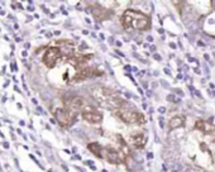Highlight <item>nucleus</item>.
I'll return each instance as SVG.
<instances>
[{
  "mask_svg": "<svg viewBox=\"0 0 215 172\" xmlns=\"http://www.w3.org/2000/svg\"><path fill=\"white\" fill-rule=\"evenodd\" d=\"M125 99H123L119 94L116 95H113L110 98H108L105 101L100 103L99 105L101 108H105V109H109V110H119V109H123V106L125 105Z\"/></svg>",
  "mask_w": 215,
  "mask_h": 172,
  "instance_id": "4",
  "label": "nucleus"
},
{
  "mask_svg": "<svg viewBox=\"0 0 215 172\" xmlns=\"http://www.w3.org/2000/svg\"><path fill=\"white\" fill-rule=\"evenodd\" d=\"M124 68L126 70V71H130V68H132V67H130V66H125V67H124Z\"/></svg>",
  "mask_w": 215,
  "mask_h": 172,
  "instance_id": "28",
  "label": "nucleus"
},
{
  "mask_svg": "<svg viewBox=\"0 0 215 172\" xmlns=\"http://www.w3.org/2000/svg\"><path fill=\"white\" fill-rule=\"evenodd\" d=\"M197 44H199V46H200V47H204V43H202V42H201V41H199V42H197Z\"/></svg>",
  "mask_w": 215,
  "mask_h": 172,
  "instance_id": "25",
  "label": "nucleus"
},
{
  "mask_svg": "<svg viewBox=\"0 0 215 172\" xmlns=\"http://www.w3.org/2000/svg\"><path fill=\"white\" fill-rule=\"evenodd\" d=\"M148 158H153V154L152 153H148Z\"/></svg>",
  "mask_w": 215,
  "mask_h": 172,
  "instance_id": "34",
  "label": "nucleus"
},
{
  "mask_svg": "<svg viewBox=\"0 0 215 172\" xmlns=\"http://www.w3.org/2000/svg\"><path fill=\"white\" fill-rule=\"evenodd\" d=\"M162 172H167V168H166V166H162Z\"/></svg>",
  "mask_w": 215,
  "mask_h": 172,
  "instance_id": "26",
  "label": "nucleus"
},
{
  "mask_svg": "<svg viewBox=\"0 0 215 172\" xmlns=\"http://www.w3.org/2000/svg\"><path fill=\"white\" fill-rule=\"evenodd\" d=\"M153 58H154L156 61H161V56H160V54H153Z\"/></svg>",
  "mask_w": 215,
  "mask_h": 172,
  "instance_id": "18",
  "label": "nucleus"
},
{
  "mask_svg": "<svg viewBox=\"0 0 215 172\" xmlns=\"http://www.w3.org/2000/svg\"><path fill=\"white\" fill-rule=\"evenodd\" d=\"M214 57H215V52H214Z\"/></svg>",
  "mask_w": 215,
  "mask_h": 172,
  "instance_id": "35",
  "label": "nucleus"
},
{
  "mask_svg": "<svg viewBox=\"0 0 215 172\" xmlns=\"http://www.w3.org/2000/svg\"><path fill=\"white\" fill-rule=\"evenodd\" d=\"M194 72H195V74H197V75L201 74V71H200V70L197 68V67H195V68H194Z\"/></svg>",
  "mask_w": 215,
  "mask_h": 172,
  "instance_id": "21",
  "label": "nucleus"
},
{
  "mask_svg": "<svg viewBox=\"0 0 215 172\" xmlns=\"http://www.w3.org/2000/svg\"><path fill=\"white\" fill-rule=\"evenodd\" d=\"M166 100H167V101H170V103H172V101H175V103H177V98H176V96L173 95V94H170V95H167Z\"/></svg>",
  "mask_w": 215,
  "mask_h": 172,
  "instance_id": "15",
  "label": "nucleus"
},
{
  "mask_svg": "<svg viewBox=\"0 0 215 172\" xmlns=\"http://www.w3.org/2000/svg\"><path fill=\"white\" fill-rule=\"evenodd\" d=\"M61 56H62V53H61L58 47H49L46 51L45 56H43V63H45L48 68H53Z\"/></svg>",
  "mask_w": 215,
  "mask_h": 172,
  "instance_id": "5",
  "label": "nucleus"
},
{
  "mask_svg": "<svg viewBox=\"0 0 215 172\" xmlns=\"http://www.w3.org/2000/svg\"><path fill=\"white\" fill-rule=\"evenodd\" d=\"M151 51H156V46H151Z\"/></svg>",
  "mask_w": 215,
  "mask_h": 172,
  "instance_id": "31",
  "label": "nucleus"
},
{
  "mask_svg": "<svg viewBox=\"0 0 215 172\" xmlns=\"http://www.w3.org/2000/svg\"><path fill=\"white\" fill-rule=\"evenodd\" d=\"M195 129L200 130V132H204V133H211V132H214L215 127H213V124L209 123V122L199 119V120L195 122Z\"/></svg>",
  "mask_w": 215,
  "mask_h": 172,
  "instance_id": "12",
  "label": "nucleus"
},
{
  "mask_svg": "<svg viewBox=\"0 0 215 172\" xmlns=\"http://www.w3.org/2000/svg\"><path fill=\"white\" fill-rule=\"evenodd\" d=\"M81 115H82V118H84V120H86L87 123H90V124H100L104 120L103 113L98 112V110L91 112V113H81Z\"/></svg>",
  "mask_w": 215,
  "mask_h": 172,
  "instance_id": "10",
  "label": "nucleus"
},
{
  "mask_svg": "<svg viewBox=\"0 0 215 172\" xmlns=\"http://www.w3.org/2000/svg\"><path fill=\"white\" fill-rule=\"evenodd\" d=\"M161 84H162V85H163V86L168 87V84H167V82H164V81H161Z\"/></svg>",
  "mask_w": 215,
  "mask_h": 172,
  "instance_id": "24",
  "label": "nucleus"
},
{
  "mask_svg": "<svg viewBox=\"0 0 215 172\" xmlns=\"http://www.w3.org/2000/svg\"><path fill=\"white\" fill-rule=\"evenodd\" d=\"M211 5H213V8L215 9V0H213V1H211Z\"/></svg>",
  "mask_w": 215,
  "mask_h": 172,
  "instance_id": "32",
  "label": "nucleus"
},
{
  "mask_svg": "<svg viewBox=\"0 0 215 172\" xmlns=\"http://www.w3.org/2000/svg\"><path fill=\"white\" fill-rule=\"evenodd\" d=\"M185 125V116L182 115H175L168 120V129L173 130V129H178V128L184 127Z\"/></svg>",
  "mask_w": 215,
  "mask_h": 172,
  "instance_id": "13",
  "label": "nucleus"
},
{
  "mask_svg": "<svg viewBox=\"0 0 215 172\" xmlns=\"http://www.w3.org/2000/svg\"><path fill=\"white\" fill-rule=\"evenodd\" d=\"M160 127L162 128V129H163V127H164V123H163V119H162V118H160Z\"/></svg>",
  "mask_w": 215,
  "mask_h": 172,
  "instance_id": "19",
  "label": "nucleus"
},
{
  "mask_svg": "<svg viewBox=\"0 0 215 172\" xmlns=\"http://www.w3.org/2000/svg\"><path fill=\"white\" fill-rule=\"evenodd\" d=\"M158 112H160L161 114H164V113H166V108H164V106H160V108H158Z\"/></svg>",
  "mask_w": 215,
  "mask_h": 172,
  "instance_id": "16",
  "label": "nucleus"
},
{
  "mask_svg": "<svg viewBox=\"0 0 215 172\" xmlns=\"http://www.w3.org/2000/svg\"><path fill=\"white\" fill-rule=\"evenodd\" d=\"M126 13L130 15L132 24L130 29H137V31H148L151 28V18L147 14L138 11L135 9H125Z\"/></svg>",
  "mask_w": 215,
  "mask_h": 172,
  "instance_id": "1",
  "label": "nucleus"
},
{
  "mask_svg": "<svg viewBox=\"0 0 215 172\" xmlns=\"http://www.w3.org/2000/svg\"><path fill=\"white\" fill-rule=\"evenodd\" d=\"M157 85H158L157 82H153V84H152V86H153V87H157Z\"/></svg>",
  "mask_w": 215,
  "mask_h": 172,
  "instance_id": "33",
  "label": "nucleus"
},
{
  "mask_svg": "<svg viewBox=\"0 0 215 172\" xmlns=\"http://www.w3.org/2000/svg\"><path fill=\"white\" fill-rule=\"evenodd\" d=\"M98 75H101V72H98V70L91 68V67H84V68L79 70L77 74H76L71 80H72V84H75V82H80V81L86 80V78H89V77L98 76Z\"/></svg>",
  "mask_w": 215,
  "mask_h": 172,
  "instance_id": "9",
  "label": "nucleus"
},
{
  "mask_svg": "<svg viewBox=\"0 0 215 172\" xmlns=\"http://www.w3.org/2000/svg\"><path fill=\"white\" fill-rule=\"evenodd\" d=\"M84 104H85V99L81 98V96H71V98H67L66 100H63V108L77 113H80Z\"/></svg>",
  "mask_w": 215,
  "mask_h": 172,
  "instance_id": "8",
  "label": "nucleus"
},
{
  "mask_svg": "<svg viewBox=\"0 0 215 172\" xmlns=\"http://www.w3.org/2000/svg\"><path fill=\"white\" fill-rule=\"evenodd\" d=\"M91 94H93L94 99H95L96 101L100 104L103 103V101H105L108 98H110V96L113 95H116L118 92L115 90L110 89V87H104V86H99V87H95V89H93V91H91Z\"/></svg>",
  "mask_w": 215,
  "mask_h": 172,
  "instance_id": "6",
  "label": "nucleus"
},
{
  "mask_svg": "<svg viewBox=\"0 0 215 172\" xmlns=\"http://www.w3.org/2000/svg\"><path fill=\"white\" fill-rule=\"evenodd\" d=\"M55 118L57 119L58 124L63 128H69L75 123L76 118H77L79 113L77 112H72V110H69L66 108H58V109L55 110Z\"/></svg>",
  "mask_w": 215,
  "mask_h": 172,
  "instance_id": "3",
  "label": "nucleus"
},
{
  "mask_svg": "<svg viewBox=\"0 0 215 172\" xmlns=\"http://www.w3.org/2000/svg\"><path fill=\"white\" fill-rule=\"evenodd\" d=\"M115 115L126 124H144L146 123V116L142 113L133 109H119L115 112Z\"/></svg>",
  "mask_w": 215,
  "mask_h": 172,
  "instance_id": "2",
  "label": "nucleus"
},
{
  "mask_svg": "<svg viewBox=\"0 0 215 172\" xmlns=\"http://www.w3.org/2000/svg\"><path fill=\"white\" fill-rule=\"evenodd\" d=\"M115 44L118 46V47H120V46H122V42H119V41H118V42L115 43Z\"/></svg>",
  "mask_w": 215,
  "mask_h": 172,
  "instance_id": "30",
  "label": "nucleus"
},
{
  "mask_svg": "<svg viewBox=\"0 0 215 172\" xmlns=\"http://www.w3.org/2000/svg\"><path fill=\"white\" fill-rule=\"evenodd\" d=\"M175 92H176V94H178L180 96H184V92L180 91V89H175Z\"/></svg>",
  "mask_w": 215,
  "mask_h": 172,
  "instance_id": "17",
  "label": "nucleus"
},
{
  "mask_svg": "<svg viewBox=\"0 0 215 172\" xmlns=\"http://www.w3.org/2000/svg\"><path fill=\"white\" fill-rule=\"evenodd\" d=\"M147 41H148V42H153V37L152 36H148V37H147Z\"/></svg>",
  "mask_w": 215,
  "mask_h": 172,
  "instance_id": "22",
  "label": "nucleus"
},
{
  "mask_svg": "<svg viewBox=\"0 0 215 172\" xmlns=\"http://www.w3.org/2000/svg\"><path fill=\"white\" fill-rule=\"evenodd\" d=\"M205 172H210V171H205Z\"/></svg>",
  "mask_w": 215,
  "mask_h": 172,
  "instance_id": "36",
  "label": "nucleus"
},
{
  "mask_svg": "<svg viewBox=\"0 0 215 172\" xmlns=\"http://www.w3.org/2000/svg\"><path fill=\"white\" fill-rule=\"evenodd\" d=\"M87 148H89L90 152L93 153V154H95L98 158H101V157H103V147L98 143V142L89 143V144H87Z\"/></svg>",
  "mask_w": 215,
  "mask_h": 172,
  "instance_id": "14",
  "label": "nucleus"
},
{
  "mask_svg": "<svg viewBox=\"0 0 215 172\" xmlns=\"http://www.w3.org/2000/svg\"><path fill=\"white\" fill-rule=\"evenodd\" d=\"M130 141H132V144H133L134 148H137V149H143L144 145L147 143V137L142 133H138V134H135V135H132Z\"/></svg>",
  "mask_w": 215,
  "mask_h": 172,
  "instance_id": "11",
  "label": "nucleus"
},
{
  "mask_svg": "<svg viewBox=\"0 0 215 172\" xmlns=\"http://www.w3.org/2000/svg\"><path fill=\"white\" fill-rule=\"evenodd\" d=\"M158 33H164V31H163V29H162V28H160V29H158Z\"/></svg>",
  "mask_w": 215,
  "mask_h": 172,
  "instance_id": "29",
  "label": "nucleus"
},
{
  "mask_svg": "<svg viewBox=\"0 0 215 172\" xmlns=\"http://www.w3.org/2000/svg\"><path fill=\"white\" fill-rule=\"evenodd\" d=\"M163 70H164V72H166V74H167V75H171V72L168 71V68H163Z\"/></svg>",
  "mask_w": 215,
  "mask_h": 172,
  "instance_id": "27",
  "label": "nucleus"
},
{
  "mask_svg": "<svg viewBox=\"0 0 215 172\" xmlns=\"http://www.w3.org/2000/svg\"><path fill=\"white\" fill-rule=\"evenodd\" d=\"M170 47L172 48V49H176V48H177V46H176L173 42H171V43H170Z\"/></svg>",
  "mask_w": 215,
  "mask_h": 172,
  "instance_id": "20",
  "label": "nucleus"
},
{
  "mask_svg": "<svg viewBox=\"0 0 215 172\" xmlns=\"http://www.w3.org/2000/svg\"><path fill=\"white\" fill-rule=\"evenodd\" d=\"M105 158L108 159L109 163L111 165H122V163H125V154L120 151H116L111 147H108L107 151H105Z\"/></svg>",
  "mask_w": 215,
  "mask_h": 172,
  "instance_id": "7",
  "label": "nucleus"
},
{
  "mask_svg": "<svg viewBox=\"0 0 215 172\" xmlns=\"http://www.w3.org/2000/svg\"><path fill=\"white\" fill-rule=\"evenodd\" d=\"M204 58H205L206 61H209V58H210V57H209V54H208V53H205V54H204Z\"/></svg>",
  "mask_w": 215,
  "mask_h": 172,
  "instance_id": "23",
  "label": "nucleus"
}]
</instances>
